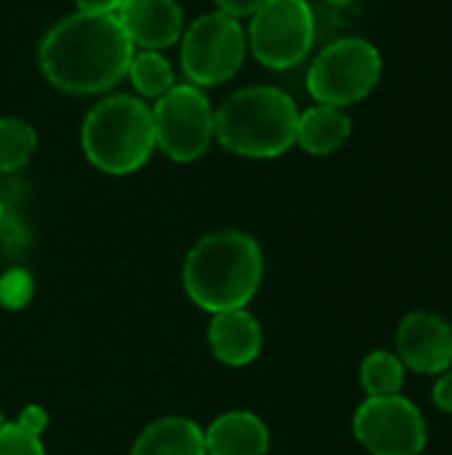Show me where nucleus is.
<instances>
[{"instance_id":"obj_17","label":"nucleus","mask_w":452,"mask_h":455,"mask_svg":"<svg viewBox=\"0 0 452 455\" xmlns=\"http://www.w3.org/2000/svg\"><path fill=\"white\" fill-rule=\"evenodd\" d=\"M360 384L368 392V397L400 395L405 384V365L394 352L376 349L360 365Z\"/></svg>"},{"instance_id":"obj_24","label":"nucleus","mask_w":452,"mask_h":455,"mask_svg":"<svg viewBox=\"0 0 452 455\" xmlns=\"http://www.w3.org/2000/svg\"><path fill=\"white\" fill-rule=\"evenodd\" d=\"M83 13H117L123 0H72Z\"/></svg>"},{"instance_id":"obj_21","label":"nucleus","mask_w":452,"mask_h":455,"mask_svg":"<svg viewBox=\"0 0 452 455\" xmlns=\"http://www.w3.org/2000/svg\"><path fill=\"white\" fill-rule=\"evenodd\" d=\"M16 424L27 429L29 435L43 437V432L48 429V411L43 405H24L16 416Z\"/></svg>"},{"instance_id":"obj_12","label":"nucleus","mask_w":452,"mask_h":455,"mask_svg":"<svg viewBox=\"0 0 452 455\" xmlns=\"http://www.w3.org/2000/svg\"><path fill=\"white\" fill-rule=\"evenodd\" d=\"M208 347L213 357L232 368L250 365L264 347L261 323L248 309L218 312L208 323Z\"/></svg>"},{"instance_id":"obj_25","label":"nucleus","mask_w":452,"mask_h":455,"mask_svg":"<svg viewBox=\"0 0 452 455\" xmlns=\"http://www.w3.org/2000/svg\"><path fill=\"white\" fill-rule=\"evenodd\" d=\"M325 3H333V5H349V3H357V0H325Z\"/></svg>"},{"instance_id":"obj_23","label":"nucleus","mask_w":452,"mask_h":455,"mask_svg":"<svg viewBox=\"0 0 452 455\" xmlns=\"http://www.w3.org/2000/svg\"><path fill=\"white\" fill-rule=\"evenodd\" d=\"M432 400L442 413H452V368L440 373V379L432 389Z\"/></svg>"},{"instance_id":"obj_4","label":"nucleus","mask_w":452,"mask_h":455,"mask_svg":"<svg viewBox=\"0 0 452 455\" xmlns=\"http://www.w3.org/2000/svg\"><path fill=\"white\" fill-rule=\"evenodd\" d=\"M80 147L88 163L101 173H136L157 149L152 107L128 93L96 101L83 120Z\"/></svg>"},{"instance_id":"obj_13","label":"nucleus","mask_w":452,"mask_h":455,"mask_svg":"<svg viewBox=\"0 0 452 455\" xmlns=\"http://www.w3.org/2000/svg\"><path fill=\"white\" fill-rule=\"evenodd\" d=\"M202 435L208 455H266L269 451V429L250 411L221 413Z\"/></svg>"},{"instance_id":"obj_14","label":"nucleus","mask_w":452,"mask_h":455,"mask_svg":"<svg viewBox=\"0 0 452 455\" xmlns=\"http://www.w3.org/2000/svg\"><path fill=\"white\" fill-rule=\"evenodd\" d=\"M131 455H208L200 424L184 416H163L141 429Z\"/></svg>"},{"instance_id":"obj_26","label":"nucleus","mask_w":452,"mask_h":455,"mask_svg":"<svg viewBox=\"0 0 452 455\" xmlns=\"http://www.w3.org/2000/svg\"><path fill=\"white\" fill-rule=\"evenodd\" d=\"M5 219V203H3V195H0V221Z\"/></svg>"},{"instance_id":"obj_15","label":"nucleus","mask_w":452,"mask_h":455,"mask_svg":"<svg viewBox=\"0 0 452 455\" xmlns=\"http://www.w3.org/2000/svg\"><path fill=\"white\" fill-rule=\"evenodd\" d=\"M352 136V117L341 107L314 104L298 112L296 144L309 155H330Z\"/></svg>"},{"instance_id":"obj_3","label":"nucleus","mask_w":452,"mask_h":455,"mask_svg":"<svg viewBox=\"0 0 452 455\" xmlns=\"http://www.w3.org/2000/svg\"><path fill=\"white\" fill-rule=\"evenodd\" d=\"M298 107L274 85H248L224 99L213 112L216 141L240 157L269 160L296 144Z\"/></svg>"},{"instance_id":"obj_18","label":"nucleus","mask_w":452,"mask_h":455,"mask_svg":"<svg viewBox=\"0 0 452 455\" xmlns=\"http://www.w3.org/2000/svg\"><path fill=\"white\" fill-rule=\"evenodd\" d=\"M37 133L21 117H0V173L21 171L35 155Z\"/></svg>"},{"instance_id":"obj_27","label":"nucleus","mask_w":452,"mask_h":455,"mask_svg":"<svg viewBox=\"0 0 452 455\" xmlns=\"http://www.w3.org/2000/svg\"><path fill=\"white\" fill-rule=\"evenodd\" d=\"M3 424H5V419H3V411H0V427H3Z\"/></svg>"},{"instance_id":"obj_9","label":"nucleus","mask_w":452,"mask_h":455,"mask_svg":"<svg viewBox=\"0 0 452 455\" xmlns=\"http://www.w3.org/2000/svg\"><path fill=\"white\" fill-rule=\"evenodd\" d=\"M354 437L370 455H421L429 440L421 411L402 395L368 397L354 413Z\"/></svg>"},{"instance_id":"obj_8","label":"nucleus","mask_w":452,"mask_h":455,"mask_svg":"<svg viewBox=\"0 0 452 455\" xmlns=\"http://www.w3.org/2000/svg\"><path fill=\"white\" fill-rule=\"evenodd\" d=\"M155 144L173 163L200 160L216 133H213V107L208 96L192 83H176L152 107Z\"/></svg>"},{"instance_id":"obj_7","label":"nucleus","mask_w":452,"mask_h":455,"mask_svg":"<svg viewBox=\"0 0 452 455\" xmlns=\"http://www.w3.org/2000/svg\"><path fill=\"white\" fill-rule=\"evenodd\" d=\"M250 53L269 69L304 61L317 40V16L306 0H266L245 32Z\"/></svg>"},{"instance_id":"obj_10","label":"nucleus","mask_w":452,"mask_h":455,"mask_svg":"<svg viewBox=\"0 0 452 455\" xmlns=\"http://www.w3.org/2000/svg\"><path fill=\"white\" fill-rule=\"evenodd\" d=\"M405 371L440 376L452 368V325L437 312L416 309L397 328V352Z\"/></svg>"},{"instance_id":"obj_5","label":"nucleus","mask_w":452,"mask_h":455,"mask_svg":"<svg viewBox=\"0 0 452 455\" xmlns=\"http://www.w3.org/2000/svg\"><path fill=\"white\" fill-rule=\"evenodd\" d=\"M381 51L365 37H338L328 43L306 72V91L317 104L352 107L373 93L381 80Z\"/></svg>"},{"instance_id":"obj_19","label":"nucleus","mask_w":452,"mask_h":455,"mask_svg":"<svg viewBox=\"0 0 452 455\" xmlns=\"http://www.w3.org/2000/svg\"><path fill=\"white\" fill-rule=\"evenodd\" d=\"M32 293H35V283L27 269L13 267L0 275V307L3 309H11V312L24 309L32 301Z\"/></svg>"},{"instance_id":"obj_6","label":"nucleus","mask_w":452,"mask_h":455,"mask_svg":"<svg viewBox=\"0 0 452 455\" xmlns=\"http://www.w3.org/2000/svg\"><path fill=\"white\" fill-rule=\"evenodd\" d=\"M248 53V37L240 19L221 11L202 13L181 35V67L192 85L210 88L229 83Z\"/></svg>"},{"instance_id":"obj_20","label":"nucleus","mask_w":452,"mask_h":455,"mask_svg":"<svg viewBox=\"0 0 452 455\" xmlns=\"http://www.w3.org/2000/svg\"><path fill=\"white\" fill-rule=\"evenodd\" d=\"M0 455H45V445L16 421H5L0 427Z\"/></svg>"},{"instance_id":"obj_11","label":"nucleus","mask_w":452,"mask_h":455,"mask_svg":"<svg viewBox=\"0 0 452 455\" xmlns=\"http://www.w3.org/2000/svg\"><path fill=\"white\" fill-rule=\"evenodd\" d=\"M117 21L141 51H160L181 40L184 11L178 0H123Z\"/></svg>"},{"instance_id":"obj_16","label":"nucleus","mask_w":452,"mask_h":455,"mask_svg":"<svg viewBox=\"0 0 452 455\" xmlns=\"http://www.w3.org/2000/svg\"><path fill=\"white\" fill-rule=\"evenodd\" d=\"M125 77L144 99H160L176 85V72L160 51H136Z\"/></svg>"},{"instance_id":"obj_1","label":"nucleus","mask_w":452,"mask_h":455,"mask_svg":"<svg viewBox=\"0 0 452 455\" xmlns=\"http://www.w3.org/2000/svg\"><path fill=\"white\" fill-rule=\"evenodd\" d=\"M133 53L136 45L115 13L75 11L43 35L37 67L53 88L93 96L107 93L128 75Z\"/></svg>"},{"instance_id":"obj_2","label":"nucleus","mask_w":452,"mask_h":455,"mask_svg":"<svg viewBox=\"0 0 452 455\" xmlns=\"http://www.w3.org/2000/svg\"><path fill=\"white\" fill-rule=\"evenodd\" d=\"M264 280V251L240 229H218L200 237L181 269V283L194 307L218 315L245 309Z\"/></svg>"},{"instance_id":"obj_22","label":"nucleus","mask_w":452,"mask_h":455,"mask_svg":"<svg viewBox=\"0 0 452 455\" xmlns=\"http://www.w3.org/2000/svg\"><path fill=\"white\" fill-rule=\"evenodd\" d=\"M216 11L232 16V19H242V16H253L266 0H213Z\"/></svg>"}]
</instances>
